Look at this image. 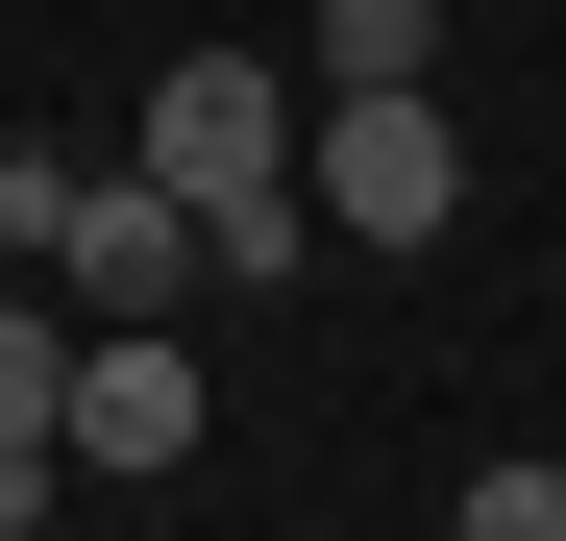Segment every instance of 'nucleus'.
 Wrapping results in <instances>:
<instances>
[{
    "mask_svg": "<svg viewBox=\"0 0 566 541\" xmlns=\"http://www.w3.org/2000/svg\"><path fill=\"white\" fill-rule=\"evenodd\" d=\"M124 172L198 222V296H271V270L321 246V198H296V74H247V50H172L148 124H124Z\"/></svg>",
    "mask_w": 566,
    "mask_h": 541,
    "instance_id": "1",
    "label": "nucleus"
},
{
    "mask_svg": "<svg viewBox=\"0 0 566 541\" xmlns=\"http://www.w3.org/2000/svg\"><path fill=\"white\" fill-rule=\"evenodd\" d=\"M296 198H321V246H443L468 222L443 74H296Z\"/></svg>",
    "mask_w": 566,
    "mask_h": 541,
    "instance_id": "2",
    "label": "nucleus"
},
{
    "mask_svg": "<svg viewBox=\"0 0 566 541\" xmlns=\"http://www.w3.org/2000/svg\"><path fill=\"white\" fill-rule=\"evenodd\" d=\"M50 468H198V344H172V320H99V344H74Z\"/></svg>",
    "mask_w": 566,
    "mask_h": 541,
    "instance_id": "3",
    "label": "nucleus"
},
{
    "mask_svg": "<svg viewBox=\"0 0 566 541\" xmlns=\"http://www.w3.org/2000/svg\"><path fill=\"white\" fill-rule=\"evenodd\" d=\"M74 418V344H50V296H0V443H50Z\"/></svg>",
    "mask_w": 566,
    "mask_h": 541,
    "instance_id": "4",
    "label": "nucleus"
},
{
    "mask_svg": "<svg viewBox=\"0 0 566 541\" xmlns=\"http://www.w3.org/2000/svg\"><path fill=\"white\" fill-rule=\"evenodd\" d=\"M321 74H443V0H321Z\"/></svg>",
    "mask_w": 566,
    "mask_h": 541,
    "instance_id": "5",
    "label": "nucleus"
},
{
    "mask_svg": "<svg viewBox=\"0 0 566 541\" xmlns=\"http://www.w3.org/2000/svg\"><path fill=\"white\" fill-rule=\"evenodd\" d=\"M468 541H566V468H468Z\"/></svg>",
    "mask_w": 566,
    "mask_h": 541,
    "instance_id": "6",
    "label": "nucleus"
}]
</instances>
